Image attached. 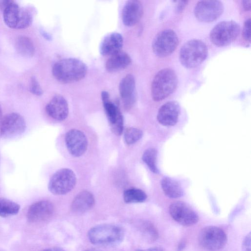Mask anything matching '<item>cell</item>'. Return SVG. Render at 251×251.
Instances as JSON below:
<instances>
[{
  "label": "cell",
  "mask_w": 251,
  "mask_h": 251,
  "mask_svg": "<svg viewBox=\"0 0 251 251\" xmlns=\"http://www.w3.org/2000/svg\"><path fill=\"white\" fill-rule=\"evenodd\" d=\"M87 67L81 60L75 58H64L56 62L52 73L58 81L72 83L79 81L86 75Z\"/></svg>",
  "instance_id": "1"
},
{
  "label": "cell",
  "mask_w": 251,
  "mask_h": 251,
  "mask_svg": "<svg viewBox=\"0 0 251 251\" xmlns=\"http://www.w3.org/2000/svg\"><path fill=\"white\" fill-rule=\"evenodd\" d=\"M124 229L113 224H101L92 227L88 232L90 242L97 246L114 247L124 240Z\"/></svg>",
  "instance_id": "2"
},
{
  "label": "cell",
  "mask_w": 251,
  "mask_h": 251,
  "mask_svg": "<svg viewBox=\"0 0 251 251\" xmlns=\"http://www.w3.org/2000/svg\"><path fill=\"white\" fill-rule=\"evenodd\" d=\"M177 83V77L173 70L164 68L160 70L154 76L151 83L152 99L158 101L168 97L175 91Z\"/></svg>",
  "instance_id": "3"
},
{
  "label": "cell",
  "mask_w": 251,
  "mask_h": 251,
  "mask_svg": "<svg viewBox=\"0 0 251 251\" xmlns=\"http://www.w3.org/2000/svg\"><path fill=\"white\" fill-rule=\"evenodd\" d=\"M208 49L206 44L199 39H192L181 48L179 58L181 64L187 68L200 65L206 58Z\"/></svg>",
  "instance_id": "4"
},
{
  "label": "cell",
  "mask_w": 251,
  "mask_h": 251,
  "mask_svg": "<svg viewBox=\"0 0 251 251\" xmlns=\"http://www.w3.org/2000/svg\"><path fill=\"white\" fill-rule=\"evenodd\" d=\"M240 30V25L235 21H222L215 25L211 30L210 39L217 46H226L237 38Z\"/></svg>",
  "instance_id": "5"
},
{
  "label": "cell",
  "mask_w": 251,
  "mask_h": 251,
  "mask_svg": "<svg viewBox=\"0 0 251 251\" xmlns=\"http://www.w3.org/2000/svg\"><path fill=\"white\" fill-rule=\"evenodd\" d=\"M200 245L209 251H218L223 249L227 242L225 232L220 227L209 226L203 227L198 237Z\"/></svg>",
  "instance_id": "6"
},
{
  "label": "cell",
  "mask_w": 251,
  "mask_h": 251,
  "mask_svg": "<svg viewBox=\"0 0 251 251\" xmlns=\"http://www.w3.org/2000/svg\"><path fill=\"white\" fill-rule=\"evenodd\" d=\"M76 177L74 172L68 168L56 171L50 177L49 190L53 194L62 195L70 192L75 185Z\"/></svg>",
  "instance_id": "7"
},
{
  "label": "cell",
  "mask_w": 251,
  "mask_h": 251,
  "mask_svg": "<svg viewBox=\"0 0 251 251\" xmlns=\"http://www.w3.org/2000/svg\"><path fill=\"white\" fill-rule=\"evenodd\" d=\"M178 45V38L173 30L167 29L159 32L154 38L152 49L158 57H165L172 54Z\"/></svg>",
  "instance_id": "8"
},
{
  "label": "cell",
  "mask_w": 251,
  "mask_h": 251,
  "mask_svg": "<svg viewBox=\"0 0 251 251\" xmlns=\"http://www.w3.org/2000/svg\"><path fill=\"white\" fill-rule=\"evenodd\" d=\"M26 125L23 117L17 113L5 115L0 121V135L3 138H11L24 132Z\"/></svg>",
  "instance_id": "9"
},
{
  "label": "cell",
  "mask_w": 251,
  "mask_h": 251,
  "mask_svg": "<svg viewBox=\"0 0 251 251\" xmlns=\"http://www.w3.org/2000/svg\"><path fill=\"white\" fill-rule=\"evenodd\" d=\"M224 6L219 0H201L194 7L196 18L201 22L210 23L217 20L222 14Z\"/></svg>",
  "instance_id": "10"
},
{
  "label": "cell",
  "mask_w": 251,
  "mask_h": 251,
  "mask_svg": "<svg viewBox=\"0 0 251 251\" xmlns=\"http://www.w3.org/2000/svg\"><path fill=\"white\" fill-rule=\"evenodd\" d=\"M169 213L175 221L185 226H193L199 220V216L195 211L183 201L172 203L169 207Z\"/></svg>",
  "instance_id": "11"
},
{
  "label": "cell",
  "mask_w": 251,
  "mask_h": 251,
  "mask_svg": "<svg viewBox=\"0 0 251 251\" xmlns=\"http://www.w3.org/2000/svg\"><path fill=\"white\" fill-rule=\"evenodd\" d=\"M103 106L111 126L112 131L116 135H121L124 128L123 117L119 107L110 99L109 93L103 91L101 94Z\"/></svg>",
  "instance_id": "12"
},
{
  "label": "cell",
  "mask_w": 251,
  "mask_h": 251,
  "mask_svg": "<svg viewBox=\"0 0 251 251\" xmlns=\"http://www.w3.org/2000/svg\"><path fill=\"white\" fill-rule=\"evenodd\" d=\"M65 141L68 151L73 156L79 157L87 150V137L79 130L72 129L69 130L65 135Z\"/></svg>",
  "instance_id": "13"
},
{
  "label": "cell",
  "mask_w": 251,
  "mask_h": 251,
  "mask_svg": "<svg viewBox=\"0 0 251 251\" xmlns=\"http://www.w3.org/2000/svg\"><path fill=\"white\" fill-rule=\"evenodd\" d=\"M120 95L124 106L126 110L130 109L136 101V85L134 77L127 74L121 80L119 85Z\"/></svg>",
  "instance_id": "14"
},
{
  "label": "cell",
  "mask_w": 251,
  "mask_h": 251,
  "mask_svg": "<svg viewBox=\"0 0 251 251\" xmlns=\"http://www.w3.org/2000/svg\"><path fill=\"white\" fill-rule=\"evenodd\" d=\"M179 113L180 106L177 101H168L159 109L157 115V121L163 126H173L178 122Z\"/></svg>",
  "instance_id": "15"
},
{
  "label": "cell",
  "mask_w": 251,
  "mask_h": 251,
  "mask_svg": "<svg viewBox=\"0 0 251 251\" xmlns=\"http://www.w3.org/2000/svg\"><path fill=\"white\" fill-rule=\"evenodd\" d=\"M54 206L49 201H40L31 204L27 212V218L31 223L44 221L53 214Z\"/></svg>",
  "instance_id": "16"
},
{
  "label": "cell",
  "mask_w": 251,
  "mask_h": 251,
  "mask_svg": "<svg viewBox=\"0 0 251 251\" xmlns=\"http://www.w3.org/2000/svg\"><path fill=\"white\" fill-rule=\"evenodd\" d=\"M143 13V8L140 1L128 0L125 4L122 11V22L127 26H133L140 20Z\"/></svg>",
  "instance_id": "17"
},
{
  "label": "cell",
  "mask_w": 251,
  "mask_h": 251,
  "mask_svg": "<svg viewBox=\"0 0 251 251\" xmlns=\"http://www.w3.org/2000/svg\"><path fill=\"white\" fill-rule=\"evenodd\" d=\"M46 111L52 119L63 121L69 113V106L66 100L61 95L54 96L46 106Z\"/></svg>",
  "instance_id": "18"
},
{
  "label": "cell",
  "mask_w": 251,
  "mask_h": 251,
  "mask_svg": "<svg viewBox=\"0 0 251 251\" xmlns=\"http://www.w3.org/2000/svg\"><path fill=\"white\" fill-rule=\"evenodd\" d=\"M123 45L122 35L117 32L108 33L102 40L100 47L103 56H111L121 50Z\"/></svg>",
  "instance_id": "19"
},
{
  "label": "cell",
  "mask_w": 251,
  "mask_h": 251,
  "mask_svg": "<svg viewBox=\"0 0 251 251\" xmlns=\"http://www.w3.org/2000/svg\"><path fill=\"white\" fill-rule=\"evenodd\" d=\"M95 201V198L90 192L81 191L73 200L71 204V210L75 214H83L94 206Z\"/></svg>",
  "instance_id": "20"
},
{
  "label": "cell",
  "mask_w": 251,
  "mask_h": 251,
  "mask_svg": "<svg viewBox=\"0 0 251 251\" xmlns=\"http://www.w3.org/2000/svg\"><path fill=\"white\" fill-rule=\"evenodd\" d=\"M131 58L126 52L120 51L110 56L105 63L106 70L111 73L121 71L131 63Z\"/></svg>",
  "instance_id": "21"
},
{
  "label": "cell",
  "mask_w": 251,
  "mask_h": 251,
  "mask_svg": "<svg viewBox=\"0 0 251 251\" xmlns=\"http://www.w3.org/2000/svg\"><path fill=\"white\" fill-rule=\"evenodd\" d=\"M3 18L6 25L11 28H16L20 17L21 8L13 0L3 9Z\"/></svg>",
  "instance_id": "22"
},
{
  "label": "cell",
  "mask_w": 251,
  "mask_h": 251,
  "mask_svg": "<svg viewBox=\"0 0 251 251\" xmlns=\"http://www.w3.org/2000/svg\"><path fill=\"white\" fill-rule=\"evenodd\" d=\"M161 185L164 193L169 198L176 199L183 195L182 187L174 179L164 177L161 181Z\"/></svg>",
  "instance_id": "23"
},
{
  "label": "cell",
  "mask_w": 251,
  "mask_h": 251,
  "mask_svg": "<svg viewBox=\"0 0 251 251\" xmlns=\"http://www.w3.org/2000/svg\"><path fill=\"white\" fill-rule=\"evenodd\" d=\"M15 48L17 52L24 57H31L35 53L33 42L30 38L25 36H21L17 39Z\"/></svg>",
  "instance_id": "24"
},
{
  "label": "cell",
  "mask_w": 251,
  "mask_h": 251,
  "mask_svg": "<svg viewBox=\"0 0 251 251\" xmlns=\"http://www.w3.org/2000/svg\"><path fill=\"white\" fill-rule=\"evenodd\" d=\"M20 206L17 203L4 198H0V216L7 217L16 215Z\"/></svg>",
  "instance_id": "25"
},
{
  "label": "cell",
  "mask_w": 251,
  "mask_h": 251,
  "mask_svg": "<svg viewBox=\"0 0 251 251\" xmlns=\"http://www.w3.org/2000/svg\"><path fill=\"white\" fill-rule=\"evenodd\" d=\"M125 202L127 203L142 202L147 198L146 194L137 188H130L125 190L123 194Z\"/></svg>",
  "instance_id": "26"
},
{
  "label": "cell",
  "mask_w": 251,
  "mask_h": 251,
  "mask_svg": "<svg viewBox=\"0 0 251 251\" xmlns=\"http://www.w3.org/2000/svg\"><path fill=\"white\" fill-rule=\"evenodd\" d=\"M139 230L143 237L150 242L156 240L158 237L155 226L149 221H142L139 224Z\"/></svg>",
  "instance_id": "27"
},
{
  "label": "cell",
  "mask_w": 251,
  "mask_h": 251,
  "mask_svg": "<svg viewBox=\"0 0 251 251\" xmlns=\"http://www.w3.org/2000/svg\"><path fill=\"white\" fill-rule=\"evenodd\" d=\"M157 151L154 148H149L143 153L142 159L151 171L155 174L159 173L156 165Z\"/></svg>",
  "instance_id": "28"
},
{
  "label": "cell",
  "mask_w": 251,
  "mask_h": 251,
  "mask_svg": "<svg viewBox=\"0 0 251 251\" xmlns=\"http://www.w3.org/2000/svg\"><path fill=\"white\" fill-rule=\"evenodd\" d=\"M33 11L29 8L21 9L18 23L16 29H24L28 27L33 20Z\"/></svg>",
  "instance_id": "29"
},
{
  "label": "cell",
  "mask_w": 251,
  "mask_h": 251,
  "mask_svg": "<svg viewBox=\"0 0 251 251\" xmlns=\"http://www.w3.org/2000/svg\"><path fill=\"white\" fill-rule=\"evenodd\" d=\"M143 136L142 131L136 127H128L124 131V139L128 145H131L139 141Z\"/></svg>",
  "instance_id": "30"
},
{
  "label": "cell",
  "mask_w": 251,
  "mask_h": 251,
  "mask_svg": "<svg viewBox=\"0 0 251 251\" xmlns=\"http://www.w3.org/2000/svg\"><path fill=\"white\" fill-rule=\"evenodd\" d=\"M29 90L31 93L36 96H41L43 91L36 77L34 76L30 78Z\"/></svg>",
  "instance_id": "31"
},
{
  "label": "cell",
  "mask_w": 251,
  "mask_h": 251,
  "mask_svg": "<svg viewBox=\"0 0 251 251\" xmlns=\"http://www.w3.org/2000/svg\"><path fill=\"white\" fill-rule=\"evenodd\" d=\"M251 19L249 18L245 21L242 36L244 39L247 42H250L251 41Z\"/></svg>",
  "instance_id": "32"
},
{
  "label": "cell",
  "mask_w": 251,
  "mask_h": 251,
  "mask_svg": "<svg viewBox=\"0 0 251 251\" xmlns=\"http://www.w3.org/2000/svg\"><path fill=\"white\" fill-rule=\"evenodd\" d=\"M251 234L249 232L244 238L242 244V251H251Z\"/></svg>",
  "instance_id": "33"
},
{
  "label": "cell",
  "mask_w": 251,
  "mask_h": 251,
  "mask_svg": "<svg viewBox=\"0 0 251 251\" xmlns=\"http://www.w3.org/2000/svg\"><path fill=\"white\" fill-rule=\"evenodd\" d=\"M187 2V1L185 0L179 1L176 5V12L178 13L181 12L183 10Z\"/></svg>",
  "instance_id": "34"
},
{
  "label": "cell",
  "mask_w": 251,
  "mask_h": 251,
  "mask_svg": "<svg viewBox=\"0 0 251 251\" xmlns=\"http://www.w3.org/2000/svg\"><path fill=\"white\" fill-rule=\"evenodd\" d=\"M242 4L244 9L246 10H250L251 9V0H245L242 1Z\"/></svg>",
  "instance_id": "35"
},
{
  "label": "cell",
  "mask_w": 251,
  "mask_h": 251,
  "mask_svg": "<svg viewBox=\"0 0 251 251\" xmlns=\"http://www.w3.org/2000/svg\"><path fill=\"white\" fill-rule=\"evenodd\" d=\"M136 251H163V250L161 248L155 247L147 249H139Z\"/></svg>",
  "instance_id": "36"
},
{
  "label": "cell",
  "mask_w": 251,
  "mask_h": 251,
  "mask_svg": "<svg viewBox=\"0 0 251 251\" xmlns=\"http://www.w3.org/2000/svg\"><path fill=\"white\" fill-rule=\"evenodd\" d=\"M186 247V242L184 241H181L178 245L177 251H181Z\"/></svg>",
  "instance_id": "37"
},
{
  "label": "cell",
  "mask_w": 251,
  "mask_h": 251,
  "mask_svg": "<svg viewBox=\"0 0 251 251\" xmlns=\"http://www.w3.org/2000/svg\"><path fill=\"white\" fill-rule=\"evenodd\" d=\"M42 251H65L64 250L59 247H53L43 250Z\"/></svg>",
  "instance_id": "38"
},
{
  "label": "cell",
  "mask_w": 251,
  "mask_h": 251,
  "mask_svg": "<svg viewBox=\"0 0 251 251\" xmlns=\"http://www.w3.org/2000/svg\"><path fill=\"white\" fill-rule=\"evenodd\" d=\"M42 34L43 36H44L46 38H47V39L50 38V36L48 34V33H47L45 31H42Z\"/></svg>",
  "instance_id": "39"
},
{
  "label": "cell",
  "mask_w": 251,
  "mask_h": 251,
  "mask_svg": "<svg viewBox=\"0 0 251 251\" xmlns=\"http://www.w3.org/2000/svg\"><path fill=\"white\" fill-rule=\"evenodd\" d=\"M85 251H102L98 250V249H90V250H86Z\"/></svg>",
  "instance_id": "40"
},
{
  "label": "cell",
  "mask_w": 251,
  "mask_h": 251,
  "mask_svg": "<svg viewBox=\"0 0 251 251\" xmlns=\"http://www.w3.org/2000/svg\"><path fill=\"white\" fill-rule=\"evenodd\" d=\"M2 119V110L0 105V121Z\"/></svg>",
  "instance_id": "41"
}]
</instances>
